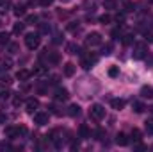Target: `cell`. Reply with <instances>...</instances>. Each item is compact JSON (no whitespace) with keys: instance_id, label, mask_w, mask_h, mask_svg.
Here are the masks:
<instances>
[{"instance_id":"681fc988","label":"cell","mask_w":153,"mask_h":152,"mask_svg":"<svg viewBox=\"0 0 153 152\" xmlns=\"http://www.w3.org/2000/svg\"><path fill=\"white\" fill-rule=\"evenodd\" d=\"M0 97H2V99H7V97H9V91H2Z\"/></svg>"},{"instance_id":"7dc6e473","label":"cell","mask_w":153,"mask_h":152,"mask_svg":"<svg viewBox=\"0 0 153 152\" xmlns=\"http://www.w3.org/2000/svg\"><path fill=\"white\" fill-rule=\"evenodd\" d=\"M135 150H146V147H144L143 143H139V141H137V145H135Z\"/></svg>"},{"instance_id":"e575fe53","label":"cell","mask_w":153,"mask_h":152,"mask_svg":"<svg viewBox=\"0 0 153 152\" xmlns=\"http://www.w3.org/2000/svg\"><path fill=\"white\" fill-rule=\"evenodd\" d=\"M111 50H112V43H107V45L103 47L102 54H103V56H111Z\"/></svg>"},{"instance_id":"9a60e30c","label":"cell","mask_w":153,"mask_h":152,"mask_svg":"<svg viewBox=\"0 0 153 152\" xmlns=\"http://www.w3.org/2000/svg\"><path fill=\"white\" fill-rule=\"evenodd\" d=\"M111 106H112V109H116V111H121L125 108V100L123 99H112L111 100Z\"/></svg>"},{"instance_id":"7a4b0ae2","label":"cell","mask_w":153,"mask_h":152,"mask_svg":"<svg viewBox=\"0 0 153 152\" xmlns=\"http://www.w3.org/2000/svg\"><path fill=\"white\" fill-rule=\"evenodd\" d=\"M25 45H27L30 50H36L39 45H41V38H39V34H34V32L27 34V36H25Z\"/></svg>"},{"instance_id":"836d02e7","label":"cell","mask_w":153,"mask_h":152,"mask_svg":"<svg viewBox=\"0 0 153 152\" xmlns=\"http://www.w3.org/2000/svg\"><path fill=\"white\" fill-rule=\"evenodd\" d=\"M134 9H135V4L134 2H125V11L126 13H132Z\"/></svg>"},{"instance_id":"f35d334b","label":"cell","mask_w":153,"mask_h":152,"mask_svg":"<svg viewBox=\"0 0 153 152\" xmlns=\"http://www.w3.org/2000/svg\"><path fill=\"white\" fill-rule=\"evenodd\" d=\"M55 0H39V4L43 5V7H48V5H52Z\"/></svg>"},{"instance_id":"52a82bcc","label":"cell","mask_w":153,"mask_h":152,"mask_svg":"<svg viewBox=\"0 0 153 152\" xmlns=\"http://www.w3.org/2000/svg\"><path fill=\"white\" fill-rule=\"evenodd\" d=\"M94 61H96V57H82V61H80V66L84 68V70H91L93 68V65H94Z\"/></svg>"},{"instance_id":"44dd1931","label":"cell","mask_w":153,"mask_h":152,"mask_svg":"<svg viewBox=\"0 0 153 152\" xmlns=\"http://www.w3.org/2000/svg\"><path fill=\"white\" fill-rule=\"evenodd\" d=\"M23 31H25V23H14V27H13V32L16 34V36H20V34H23Z\"/></svg>"},{"instance_id":"7402d4cb","label":"cell","mask_w":153,"mask_h":152,"mask_svg":"<svg viewBox=\"0 0 153 152\" xmlns=\"http://www.w3.org/2000/svg\"><path fill=\"white\" fill-rule=\"evenodd\" d=\"M68 114H70V116H78V114H80V106L71 104V106L68 108Z\"/></svg>"},{"instance_id":"3957f363","label":"cell","mask_w":153,"mask_h":152,"mask_svg":"<svg viewBox=\"0 0 153 152\" xmlns=\"http://www.w3.org/2000/svg\"><path fill=\"white\" fill-rule=\"evenodd\" d=\"M148 54V45L146 43H135L134 45V59H143Z\"/></svg>"},{"instance_id":"816d5d0a","label":"cell","mask_w":153,"mask_h":152,"mask_svg":"<svg viewBox=\"0 0 153 152\" xmlns=\"http://www.w3.org/2000/svg\"><path fill=\"white\" fill-rule=\"evenodd\" d=\"M148 65H150V68H153V57H150V59H148Z\"/></svg>"},{"instance_id":"4fadbf2b","label":"cell","mask_w":153,"mask_h":152,"mask_svg":"<svg viewBox=\"0 0 153 152\" xmlns=\"http://www.w3.org/2000/svg\"><path fill=\"white\" fill-rule=\"evenodd\" d=\"M29 77H30V72L29 70H18V74H16V79L20 81V82H27L29 81Z\"/></svg>"},{"instance_id":"b9f144b4","label":"cell","mask_w":153,"mask_h":152,"mask_svg":"<svg viewBox=\"0 0 153 152\" xmlns=\"http://www.w3.org/2000/svg\"><path fill=\"white\" fill-rule=\"evenodd\" d=\"M32 74H36V75H41V74H45V68L43 66H38V68H34V72Z\"/></svg>"},{"instance_id":"e0dca14e","label":"cell","mask_w":153,"mask_h":152,"mask_svg":"<svg viewBox=\"0 0 153 152\" xmlns=\"http://www.w3.org/2000/svg\"><path fill=\"white\" fill-rule=\"evenodd\" d=\"M4 134H5L7 138H16V136H18V129L9 125V127H5V129H4Z\"/></svg>"},{"instance_id":"d6986e66","label":"cell","mask_w":153,"mask_h":152,"mask_svg":"<svg viewBox=\"0 0 153 152\" xmlns=\"http://www.w3.org/2000/svg\"><path fill=\"white\" fill-rule=\"evenodd\" d=\"M36 91H38L39 95H46V91H48V81H46V84L45 82H38L36 84Z\"/></svg>"},{"instance_id":"d4e9b609","label":"cell","mask_w":153,"mask_h":152,"mask_svg":"<svg viewBox=\"0 0 153 152\" xmlns=\"http://www.w3.org/2000/svg\"><path fill=\"white\" fill-rule=\"evenodd\" d=\"M11 82H13V79H11L9 75H4V74L0 75V84H2V86H9Z\"/></svg>"},{"instance_id":"f6af8a7d","label":"cell","mask_w":153,"mask_h":152,"mask_svg":"<svg viewBox=\"0 0 153 152\" xmlns=\"http://www.w3.org/2000/svg\"><path fill=\"white\" fill-rule=\"evenodd\" d=\"M144 38H146V41H150V43H152V41H153V31L146 32V34H144Z\"/></svg>"},{"instance_id":"ee69618b","label":"cell","mask_w":153,"mask_h":152,"mask_svg":"<svg viewBox=\"0 0 153 152\" xmlns=\"http://www.w3.org/2000/svg\"><path fill=\"white\" fill-rule=\"evenodd\" d=\"M112 38L114 39L121 38V31H119V29H114V31H112Z\"/></svg>"},{"instance_id":"74e56055","label":"cell","mask_w":153,"mask_h":152,"mask_svg":"<svg viewBox=\"0 0 153 152\" xmlns=\"http://www.w3.org/2000/svg\"><path fill=\"white\" fill-rule=\"evenodd\" d=\"M114 20L117 22V23H119V25H123V22H125V14H123V13H117Z\"/></svg>"},{"instance_id":"f1b7e54d","label":"cell","mask_w":153,"mask_h":152,"mask_svg":"<svg viewBox=\"0 0 153 152\" xmlns=\"http://www.w3.org/2000/svg\"><path fill=\"white\" fill-rule=\"evenodd\" d=\"M105 9H116V0H103Z\"/></svg>"},{"instance_id":"4316f807","label":"cell","mask_w":153,"mask_h":152,"mask_svg":"<svg viewBox=\"0 0 153 152\" xmlns=\"http://www.w3.org/2000/svg\"><path fill=\"white\" fill-rule=\"evenodd\" d=\"M7 48H9V54H18L20 52V45L18 43H9Z\"/></svg>"},{"instance_id":"5bb4252c","label":"cell","mask_w":153,"mask_h":152,"mask_svg":"<svg viewBox=\"0 0 153 152\" xmlns=\"http://www.w3.org/2000/svg\"><path fill=\"white\" fill-rule=\"evenodd\" d=\"M116 143H117L119 147H125V145H128V136H126L125 132H119V134L116 136Z\"/></svg>"},{"instance_id":"277c9868","label":"cell","mask_w":153,"mask_h":152,"mask_svg":"<svg viewBox=\"0 0 153 152\" xmlns=\"http://www.w3.org/2000/svg\"><path fill=\"white\" fill-rule=\"evenodd\" d=\"M102 43V34L100 32H91L85 36V47H98Z\"/></svg>"},{"instance_id":"484cf974","label":"cell","mask_w":153,"mask_h":152,"mask_svg":"<svg viewBox=\"0 0 153 152\" xmlns=\"http://www.w3.org/2000/svg\"><path fill=\"white\" fill-rule=\"evenodd\" d=\"M111 22H112V16H111V14H107V13H105V14H102V16H100V23L107 25V23H111Z\"/></svg>"},{"instance_id":"8fae6325","label":"cell","mask_w":153,"mask_h":152,"mask_svg":"<svg viewBox=\"0 0 153 152\" xmlns=\"http://www.w3.org/2000/svg\"><path fill=\"white\" fill-rule=\"evenodd\" d=\"M45 57H48V63H52V65H57V63L61 61V56H59L57 52H48V50H46Z\"/></svg>"},{"instance_id":"c3c4849f","label":"cell","mask_w":153,"mask_h":152,"mask_svg":"<svg viewBox=\"0 0 153 152\" xmlns=\"http://www.w3.org/2000/svg\"><path fill=\"white\" fill-rule=\"evenodd\" d=\"M96 138H98V140H102V138H103V131H102V129H98V131H96Z\"/></svg>"},{"instance_id":"60d3db41","label":"cell","mask_w":153,"mask_h":152,"mask_svg":"<svg viewBox=\"0 0 153 152\" xmlns=\"http://www.w3.org/2000/svg\"><path fill=\"white\" fill-rule=\"evenodd\" d=\"M22 102H23V100H22V97H14V99H13V104H14V108H18Z\"/></svg>"},{"instance_id":"ac0fdd59","label":"cell","mask_w":153,"mask_h":152,"mask_svg":"<svg viewBox=\"0 0 153 152\" xmlns=\"http://www.w3.org/2000/svg\"><path fill=\"white\" fill-rule=\"evenodd\" d=\"M130 136H132V140H134L135 143L143 140V132H141V131H139L137 127H134V129H132V132H130Z\"/></svg>"},{"instance_id":"5b68a950","label":"cell","mask_w":153,"mask_h":152,"mask_svg":"<svg viewBox=\"0 0 153 152\" xmlns=\"http://www.w3.org/2000/svg\"><path fill=\"white\" fill-rule=\"evenodd\" d=\"M48 122H50V114H48V113H36V114H34V123L39 125V127L46 125Z\"/></svg>"},{"instance_id":"ba28073f","label":"cell","mask_w":153,"mask_h":152,"mask_svg":"<svg viewBox=\"0 0 153 152\" xmlns=\"http://www.w3.org/2000/svg\"><path fill=\"white\" fill-rule=\"evenodd\" d=\"M68 97H70L68 90H66V88L57 86V90H55V99H57V100H68Z\"/></svg>"},{"instance_id":"7c38bea8","label":"cell","mask_w":153,"mask_h":152,"mask_svg":"<svg viewBox=\"0 0 153 152\" xmlns=\"http://www.w3.org/2000/svg\"><path fill=\"white\" fill-rule=\"evenodd\" d=\"M141 97L143 99H153V86H143L141 88Z\"/></svg>"},{"instance_id":"83f0119b","label":"cell","mask_w":153,"mask_h":152,"mask_svg":"<svg viewBox=\"0 0 153 152\" xmlns=\"http://www.w3.org/2000/svg\"><path fill=\"white\" fill-rule=\"evenodd\" d=\"M132 108H134V111H135V113H143V111L146 109V108H144V104H141V102H134V104H132Z\"/></svg>"},{"instance_id":"8d00e7d4","label":"cell","mask_w":153,"mask_h":152,"mask_svg":"<svg viewBox=\"0 0 153 152\" xmlns=\"http://www.w3.org/2000/svg\"><path fill=\"white\" fill-rule=\"evenodd\" d=\"M68 31H71V32H75V31H78V22H71L68 27H66Z\"/></svg>"},{"instance_id":"d590c367","label":"cell","mask_w":153,"mask_h":152,"mask_svg":"<svg viewBox=\"0 0 153 152\" xmlns=\"http://www.w3.org/2000/svg\"><path fill=\"white\" fill-rule=\"evenodd\" d=\"M146 132H148V134H153V118H150V120L146 122Z\"/></svg>"},{"instance_id":"f5cc1de1","label":"cell","mask_w":153,"mask_h":152,"mask_svg":"<svg viewBox=\"0 0 153 152\" xmlns=\"http://www.w3.org/2000/svg\"><path fill=\"white\" fill-rule=\"evenodd\" d=\"M62 2H70V0H62Z\"/></svg>"},{"instance_id":"f907efd6","label":"cell","mask_w":153,"mask_h":152,"mask_svg":"<svg viewBox=\"0 0 153 152\" xmlns=\"http://www.w3.org/2000/svg\"><path fill=\"white\" fill-rule=\"evenodd\" d=\"M5 120H7V116H5L4 113H0V122H5Z\"/></svg>"},{"instance_id":"cb8c5ba5","label":"cell","mask_w":153,"mask_h":152,"mask_svg":"<svg viewBox=\"0 0 153 152\" xmlns=\"http://www.w3.org/2000/svg\"><path fill=\"white\" fill-rule=\"evenodd\" d=\"M109 77H112V79H116V77H119V66H116V65H112V66L109 68Z\"/></svg>"},{"instance_id":"7bdbcfd3","label":"cell","mask_w":153,"mask_h":152,"mask_svg":"<svg viewBox=\"0 0 153 152\" xmlns=\"http://www.w3.org/2000/svg\"><path fill=\"white\" fill-rule=\"evenodd\" d=\"M39 31L41 32H50V25H45L43 23V25H39Z\"/></svg>"},{"instance_id":"9c48e42d","label":"cell","mask_w":153,"mask_h":152,"mask_svg":"<svg viewBox=\"0 0 153 152\" xmlns=\"http://www.w3.org/2000/svg\"><path fill=\"white\" fill-rule=\"evenodd\" d=\"M75 72H76V66L73 65V63H66V65L62 66V74H64L66 77H73Z\"/></svg>"},{"instance_id":"6da1fadb","label":"cell","mask_w":153,"mask_h":152,"mask_svg":"<svg viewBox=\"0 0 153 152\" xmlns=\"http://www.w3.org/2000/svg\"><path fill=\"white\" fill-rule=\"evenodd\" d=\"M89 116H91L93 120H96V122L103 120V118H105V108H103L102 104H93L91 109H89Z\"/></svg>"},{"instance_id":"bcb514c9","label":"cell","mask_w":153,"mask_h":152,"mask_svg":"<svg viewBox=\"0 0 153 152\" xmlns=\"http://www.w3.org/2000/svg\"><path fill=\"white\" fill-rule=\"evenodd\" d=\"M61 41H62V38H61V34L57 32V34L53 36V43H61Z\"/></svg>"},{"instance_id":"f546056e","label":"cell","mask_w":153,"mask_h":152,"mask_svg":"<svg viewBox=\"0 0 153 152\" xmlns=\"http://www.w3.org/2000/svg\"><path fill=\"white\" fill-rule=\"evenodd\" d=\"M0 45H9V34L7 32H0Z\"/></svg>"},{"instance_id":"1f68e13d","label":"cell","mask_w":153,"mask_h":152,"mask_svg":"<svg viewBox=\"0 0 153 152\" xmlns=\"http://www.w3.org/2000/svg\"><path fill=\"white\" fill-rule=\"evenodd\" d=\"M94 5H96V0H84V7L85 9H94Z\"/></svg>"},{"instance_id":"603a6c76","label":"cell","mask_w":153,"mask_h":152,"mask_svg":"<svg viewBox=\"0 0 153 152\" xmlns=\"http://www.w3.org/2000/svg\"><path fill=\"white\" fill-rule=\"evenodd\" d=\"M25 13H27V7L25 5H16L14 7V14L20 18V16H25Z\"/></svg>"},{"instance_id":"8992f818","label":"cell","mask_w":153,"mask_h":152,"mask_svg":"<svg viewBox=\"0 0 153 152\" xmlns=\"http://www.w3.org/2000/svg\"><path fill=\"white\" fill-rule=\"evenodd\" d=\"M25 108H27V113H29V114H34V111L39 108V100H38V99H27Z\"/></svg>"},{"instance_id":"ab89813d","label":"cell","mask_w":153,"mask_h":152,"mask_svg":"<svg viewBox=\"0 0 153 152\" xmlns=\"http://www.w3.org/2000/svg\"><path fill=\"white\" fill-rule=\"evenodd\" d=\"M48 84H55V86H57V84H59V77L52 75V77H50V81H48Z\"/></svg>"},{"instance_id":"ffe728a7","label":"cell","mask_w":153,"mask_h":152,"mask_svg":"<svg viewBox=\"0 0 153 152\" xmlns=\"http://www.w3.org/2000/svg\"><path fill=\"white\" fill-rule=\"evenodd\" d=\"M66 52L68 54H80V48H78V45H75V43H68L66 45Z\"/></svg>"},{"instance_id":"2e32d148","label":"cell","mask_w":153,"mask_h":152,"mask_svg":"<svg viewBox=\"0 0 153 152\" xmlns=\"http://www.w3.org/2000/svg\"><path fill=\"white\" fill-rule=\"evenodd\" d=\"M11 66H13V61H11L9 57H2V59H0V70H2V72L9 70Z\"/></svg>"},{"instance_id":"db71d44e","label":"cell","mask_w":153,"mask_h":152,"mask_svg":"<svg viewBox=\"0 0 153 152\" xmlns=\"http://www.w3.org/2000/svg\"><path fill=\"white\" fill-rule=\"evenodd\" d=\"M0 5H2V0H0Z\"/></svg>"},{"instance_id":"11a10c76","label":"cell","mask_w":153,"mask_h":152,"mask_svg":"<svg viewBox=\"0 0 153 152\" xmlns=\"http://www.w3.org/2000/svg\"><path fill=\"white\" fill-rule=\"evenodd\" d=\"M152 2H153V0H152Z\"/></svg>"},{"instance_id":"4dcf8cb0","label":"cell","mask_w":153,"mask_h":152,"mask_svg":"<svg viewBox=\"0 0 153 152\" xmlns=\"http://www.w3.org/2000/svg\"><path fill=\"white\" fill-rule=\"evenodd\" d=\"M38 22V16L36 14H30V16H27V20H25V25H34Z\"/></svg>"},{"instance_id":"d6a6232c","label":"cell","mask_w":153,"mask_h":152,"mask_svg":"<svg viewBox=\"0 0 153 152\" xmlns=\"http://www.w3.org/2000/svg\"><path fill=\"white\" fill-rule=\"evenodd\" d=\"M134 43V36L132 34H125L123 36V45H132Z\"/></svg>"},{"instance_id":"30bf717a","label":"cell","mask_w":153,"mask_h":152,"mask_svg":"<svg viewBox=\"0 0 153 152\" xmlns=\"http://www.w3.org/2000/svg\"><path fill=\"white\" fill-rule=\"evenodd\" d=\"M78 136H80L82 140H87V138H91V131H89V127H87L85 123H82V125L78 127Z\"/></svg>"}]
</instances>
